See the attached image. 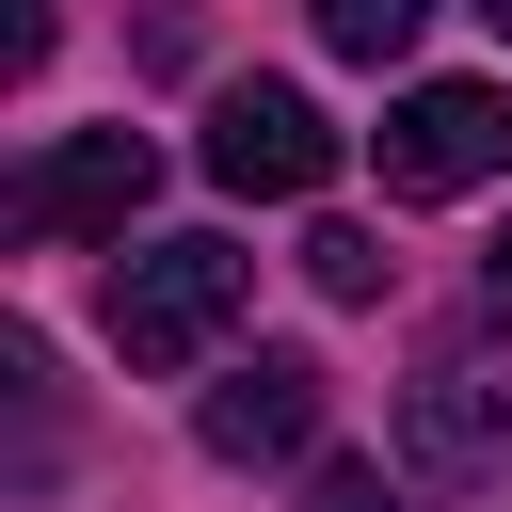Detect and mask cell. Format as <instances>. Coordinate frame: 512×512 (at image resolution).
Listing matches in <instances>:
<instances>
[{
    "instance_id": "obj_1",
    "label": "cell",
    "mask_w": 512,
    "mask_h": 512,
    "mask_svg": "<svg viewBox=\"0 0 512 512\" xmlns=\"http://www.w3.org/2000/svg\"><path fill=\"white\" fill-rule=\"evenodd\" d=\"M144 192H160V144H144V128H64V144H32V160L0 176V240H16V256H48V240H128Z\"/></svg>"
},
{
    "instance_id": "obj_8",
    "label": "cell",
    "mask_w": 512,
    "mask_h": 512,
    "mask_svg": "<svg viewBox=\"0 0 512 512\" xmlns=\"http://www.w3.org/2000/svg\"><path fill=\"white\" fill-rule=\"evenodd\" d=\"M304 272H320L336 304H384V240H368V224H320V240H304Z\"/></svg>"
},
{
    "instance_id": "obj_11",
    "label": "cell",
    "mask_w": 512,
    "mask_h": 512,
    "mask_svg": "<svg viewBox=\"0 0 512 512\" xmlns=\"http://www.w3.org/2000/svg\"><path fill=\"white\" fill-rule=\"evenodd\" d=\"M480 16H496V32H512V0H480Z\"/></svg>"
},
{
    "instance_id": "obj_2",
    "label": "cell",
    "mask_w": 512,
    "mask_h": 512,
    "mask_svg": "<svg viewBox=\"0 0 512 512\" xmlns=\"http://www.w3.org/2000/svg\"><path fill=\"white\" fill-rule=\"evenodd\" d=\"M240 304H256V256L240 240H144L112 272V352L128 368H192V352H224Z\"/></svg>"
},
{
    "instance_id": "obj_3",
    "label": "cell",
    "mask_w": 512,
    "mask_h": 512,
    "mask_svg": "<svg viewBox=\"0 0 512 512\" xmlns=\"http://www.w3.org/2000/svg\"><path fill=\"white\" fill-rule=\"evenodd\" d=\"M368 160H384L400 208H448V192L512 176V80H416V96L368 128Z\"/></svg>"
},
{
    "instance_id": "obj_7",
    "label": "cell",
    "mask_w": 512,
    "mask_h": 512,
    "mask_svg": "<svg viewBox=\"0 0 512 512\" xmlns=\"http://www.w3.org/2000/svg\"><path fill=\"white\" fill-rule=\"evenodd\" d=\"M304 16H320V48H336V64H400V48L432 32V0H304Z\"/></svg>"
},
{
    "instance_id": "obj_10",
    "label": "cell",
    "mask_w": 512,
    "mask_h": 512,
    "mask_svg": "<svg viewBox=\"0 0 512 512\" xmlns=\"http://www.w3.org/2000/svg\"><path fill=\"white\" fill-rule=\"evenodd\" d=\"M144 64H192V0H144Z\"/></svg>"
},
{
    "instance_id": "obj_4",
    "label": "cell",
    "mask_w": 512,
    "mask_h": 512,
    "mask_svg": "<svg viewBox=\"0 0 512 512\" xmlns=\"http://www.w3.org/2000/svg\"><path fill=\"white\" fill-rule=\"evenodd\" d=\"M208 176H224V192H256V208L320 192V176H336L320 96H304V80H224V96H208Z\"/></svg>"
},
{
    "instance_id": "obj_5",
    "label": "cell",
    "mask_w": 512,
    "mask_h": 512,
    "mask_svg": "<svg viewBox=\"0 0 512 512\" xmlns=\"http://www.w3.org/2000/svg\"><path fill=\"white\" fill-rule=\"evenodd\" d=\"M400 464L416 480H496L512 464V352H432L400 384Z\"/></svg>"
},
{
    "instance_id": "obj_9",
    "label": "cell",
    "mask_w": 512,
    "mask_h": 512,
    "mask_svg": "<svg viewBox=\"0 0 512 512\" xmlns=\"http://www.w3.org/2000/svg\"><path fill=\"white\" fill-rule=\"evenodd\" d=\"M320 512H400V496H384V464H320Z\"/></svg>"
},
{
    "instance_id": "obj_6",
    "label": "cell",
    "mask_w": 512,
    "mask_h": 512,
    "mask_svg": "<svg viewBox=\"0 0 512 512\" xmlns=\"http://www.w3.org/2000/svg\"><path fill=\"white\" fill-rule=\"evenodd\" d=\"M320 352H240L208 400H192V432H208V464H304L320 448Z\"/></svg>"
}]
</instances>
